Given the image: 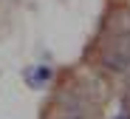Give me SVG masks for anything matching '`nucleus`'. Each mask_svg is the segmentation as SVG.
Listing matches in <instances>:
<instances>
[{
  "mask_svg": "<svg viewBox=\"0 0 130 119\" xmlns=\"http://www.w3.org/2000/svg\"><path fill=\"white\" fill-rule=\"evenodd\" d=\"M65 119H82L79 113H68V116H65Z\"/></svg>",
  "mask_w": 130,
  "mask_h": 119,
  "instance_id": "f257e3e1",
  "label": "nucleus"
},
{
  "mask_svg": "<svg viewBox=\"0 0 130 119\" xmlns=\"http://www.w3.org/2000/svg\"><path fill=\"white\" fill-rule=\"evenodd\" d=\"M119 119H130V116H127V113H122V116H119Z\"/></svg>",
  "mask_w": 130,
  "mask_h": 119,
  "instance_id": "f03ea898",
  "label": "nucleus"
}]
</instances>
